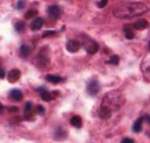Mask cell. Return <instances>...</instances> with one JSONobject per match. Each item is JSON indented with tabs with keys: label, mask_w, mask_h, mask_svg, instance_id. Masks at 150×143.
<instances>
[{
	"label": "cell",
	"mask_w": 150,
	"mask_h": 143,
	"mask_svg": "<svg viewBox=\"0 0 150 143\" xmlns=\"http://www.w3.org/2000/svg\"><path fill=\"white\" fill-rule=\"evenodd\" d=\"M149 27V23L145 19H140L137 22L133 24V28L137 30H143Z\"/></svg>",
	"instance_id": "11"
},
{
	"label": "cell",
	"mask_w": 150,
	"mask_h": 143,
	"mask_svg": "<svg viewBox=\"0 0 150 143\" xmlns=\"http://www.w3.org/2000/svg\"><path fill=\"white\" fill-rule=\"evenodd\" d=\"M30 53H31V48L29 47L28 46L23 45L20 47V56L23 58H26L27 57H28L30 55Z\"/></svg>",
	"instance_id": "17"
},
{
	"label": "cell",
	"mask_w": 150,
	"mask_h": 143,
	"mask_svg": "<svg viewBox=\"0 0 150 143\" xmlns=\"http://www.w3.org/2000/svg\"><path fill=\"white\" fill-rule=\"evenodd\" d=\"M5 76V71L4 70V69L0 66V78L1 79H4Z\"/></svg>",
	"instance_id": "28"
},
{
	"label": "cell",
	"mask_w": 150,
	"mask_h": 143,
	"mask_svg": "<svg viewBox=\"0 0 150 143\" xmlns=\"http://www.w3.org/2000/svg\"><path fill=\"white\" fill-rule=\"evenodd\" d=\"M125 101V100L123 94L117 90H113L107 93L106 95L103 98L101 106L108 108L112 111H114L120 109V107L124 105Z\"/></svg>",
	"instance_id": "2"
},
{
	"label": "cell",
	"mask_w": 150,
	"mask_h": 143,
	"mask_svg": "<svg viewBox=\"0 0 150 143\" xmlns=\"http://www.w3.org/2000/svg\"><path fill=\"white\" fill-rule=\"evenodd\" d=\"M44 25V19L42 17H36L31 23V30L32 31H38L42 28Z\"/></svg>",
	"instance_id": "9"
},
{
	"label": "cell",
	"mask_w": 150,
	"mask_h": 143,
	"mask_svg": "<svg viewBox=\"0 0 150 143\" xmlns=\"http://www.w3.org/2000/svg\"><path fill=\"white\" fill-rule=\"evenodd\" d=\"M66 50L71 52V53H75L77 52L80 48H81V44L78 40L76 39H69L66 43Z\"/></svg>",
	"instance_id": "6"
},
{
	"label": "cell",
	"mask_w": 150,
	"mask_h": 143,
	"mask_svg": "<svg viewBox=\"0 0 150 143\" xmlns=\"http://www.w3.org/2000/svg\"><path fill=\"white\" fill-rule=\"evenodd\" d=\"M47 14L50 15L51 18L54 19V20H58V18L61 15V10L59 8V6L57 4H52L50 5L47 9Z\"/></svg>",
	"instance_id": "7"
},
{
	"label": "cell",
	"mask_w": 150,
	"mask_h": 143,
	"mask_svg": "<svg viewBox=\"0 0 150 143\" xmlns=\"http://www.w3.org/2000/svg\"><path fill=\"white\" fill-rule=\"evenodd\" d=\"M10 98L12 101L20 102L23 99V93L19 89H13L10 92Z\"/></svg>",
	"instance_id": "10"
},
{
	"label": "cell",
	"mask_w": 150,
	"mask_h": 143,
	"mask_svg": "<svg viewBox=\"0 0 150 143\" xmlns=\"http://www.w3.org/2000/svg\"><path fill=\"white\" fill-rule=\"evenodd\" d=\"M70 124L77 129H80L82 126V120L79 116H73L70 119Z\"/></svg>",
	"instance_id": "16"
},
{
	"label": "cell",
	"mask_w": 150,
	"mask_h": 143,
	"mask_svg": "<svg viewBox=\"0 0 150 143\" xmlns=\"http://www.w3.org/2000/svg\"><path fill=\"white\" fill-rule=\"evenodd\" d=\"M82 46L84 50L89 54H95L99 50V44L91 38L84 39L82 41Z\"/></svg>",
	"instance_id": "3"
},
{
	"label": "cell",
	"mask_w": 150,
	"mask_h": 143,
	"mask_svg": "<svg viewBox=\"0 0 150 143\" xmlns=\"http://www.w3.org/2000/svg\"><path fill=\"white\" fill-rule=\"evenodd\" d=\"M106 4H107V0H100L98 3V7L99 8H104Z\"/></svg>",
	"instance_id": "26"
},
{
	"label": "cell",
	"mask_w": 150,
	"mask_h": 143,
	"mask_svg": "<svg viewBox=\"0 0 150 143\" xmlns=\"http://www.w3.org/2000/svg\"><path fill=\"white\" fill-rule=\"evenodd\" d=\"M124 32H125V35L128 39H132L135 37V33L133 31V26H131L129 24H127L125 26Z\"/></svg>",
	"instance_id": "12"
},
{
	"label": "cell",
	"mask_w": 150,
	"mask_h": 143,
	"mask_svg": "<svg viewBox=\"0 0 150 143\" xmlns=\"http://www.w3.org/2000/svg\"><path fill=\"white\" fill-rule=\"evenodd\" d=\"M40 94L41 99H42L44 101H46V102H48V101H51V100L54 99H53V96H52V94L50 93V92H48L46 89H45L44 91H42Z\"/></svg>",
	"instance_id": "18"
},
{
	"label": "cell",
	"mask_w": 150,
	"mask_h": 143,
	"mask_svg": "<svg viewBox=\"0 0 150 143\" xmlns=\"http://www.w3.org/2000/svg\"><path fill=\"white\" fill-rule=\"evenodd\" d=\"M100 91V85L97 80H91L87 85V92L90 96H96Z\"/></svg>",
	"instance_id": "4"
},
{
	"label": "cell",
	"mask_w": 150,
	"mask_h": 143,
	"mask_svg": "<svg viewBox=\"0 0 150 143\" xmlns=\"http://www.w3.org/2000/svg\"><path fill=\"white\" fill-rule=\"evenodd\" d=\"M45 89H46V88H45L44 87H40L37 88V89H36V91H37V92H39V94H40V93H41L42 91H44Z\"/></svg>",
	"instance_id": "30"
},
{
	"label": "cell",
	"mask_w": 150,
	"mask_h": 143,
	"mask_svg": "<svg viewBox=\"0 0 150 143\" xmlns=\"http://www.w3.org/2000/svg\"><path fill=\"white\" fill-rule=\"evenodd\" d=\"M122 143H133L134 142V140H132V139H129V138H125V139H123L122 140Z\"/></svg>",
	"instance_id": "27"
},
{
	"label": "cell",
	"mask_w": 150,
	"mask_h": 143,
	"mask_svg": "<svg viewBox=\"0 0 150 143\" xmlns=\"http://www.w3.org/2000/svg\"><path fill=\"white\" fill-rule=\"evenodd\" d=\"M56 35V32L55 31H52V30H49V31H46L44 32V34L42 35L43 38H47V37H51V36H53Z\"/></svg>",
	"instance_id": "24"
},
{
	"label": "cell",
	"mask_w": 150,
	"mask_h": 143,
	"mask_svg": "<svg viewBox=\"0 0 150 143\" xmlns=\"http://www.w3.org/2000/svg\"><path fill=\"white\" fill-rule=\"evenodd\" d=\"M24 118L26 120L31 121L35 119V111L32 102H27L24 108Z\"/></svg>",
	"instance_id": "5"
},
{
	"label": "cell",
	"mask_w": 150,
	"mask_h": 143,
	"mask_svg": "<svg viewBox=\"0 0 150 143\" xmlns=\"http://www.w3.org/2000/svg\"><path fill=\"white\" fill-rule=\"evenodd\" d=\"M25 5H26V1L25 0H19L18 2H17V9L18 10H23V8L25 7Z\"/></svg>",
	"instance_id": "25"
},
{
	"label": "cell",
	"mask_w": 150,
	"mask_h": 143,
	"mask_svg": "<svg viewBox=\"0 0 150 143\" xmlns=\"http://www.w3.org/2000/svg\"><path fill=\"white\" fill-rule=\"evenodd\" d=\"M112 111L111 110H109L108 108L105 107L103 106H101L99 115H100V117L102 119H108L109 118L112 117Z\"/></svg>",
	"instance_id": "13"
},
{
	"label": "cell",
	"mask_w": 150,
	"mask_h": 143,
	"mask_svg": "<svg viewBox=\"0 0 150 143\" xmlns=\"http://www.w3.org/2000/svg\"><path fill=\"white\" fill-rule=\"evenodd\" d=\"M15 28L18 33H23L26 29V23L23 21H18L15 24Z\"/></svg>",
	"instance_id": "19"
},
{
	"label": "cell",
	"mask_w": 150,
	"mask_h": 143,
	"mask_svg": "<svg viewBox=\"0 0 150 143\" xmlns=\"http://www.w3.org/2000/svg\"><path fill=\"white\" fill-rule=\"evenodd\" d=\"M36 112H37L39 115L42 116V115H44V113H45V108L43 107L42 106L39 105V106H37V107H36Z\"/></svg>",
	"instance_id": "23"
},
{
	"label": "cell",
	"mask_w": 150,
	"mask_h": 143,
	"mask_svg": "<svg viewBox=\"0 0 150 143\" xmlns=\"http://www.w3.org/2000/svg\"><path fill=\"white\" fill-rule=\"evenodd\" d=\"M20 77H21V71L17 69H14L8 73L7 79H8L9 82L15 83L20 79Z\"/></svg>",
	"instance_id": "8"
},
{
	"label": "cell",
	"mask_w": 150,
	"mask_h": 143,
	"mask_svg": "<svg viewBox=\"0 0 150 143\" xmlns=\"http://www.w3.org/2000/svg\"><path fill=\"white\" fill-rule=\"evenodd\" d=\"M46 80L47 82H51V83L53 84H58L59 82H62L64 81V78L63 77H60L58 75H47L46 76Z\"/></svg>",
	"instance_id": "14"
},
{
	"label": "cell",
	"mask_w": 150,
	"mask_h": 143,
	"mask_svg": "<svg viewBox=\"0 0 150 143\" xmlns=\"http://www.w3.org/2000/svg\"><path fill=\"white\" fill-rule=\"evenodd\" d=\"M3 111H4V106L0 103V114H2Z\"/></svg>",
	"instance_id": "31"
},
{
	"label": "cell",
	"mask_w": 150,
	"mask_h": 143,
	"mask_svg": "<svg viewBox=\"0 0 150 143\" xmlns=\"http://www.w3.org/2000/svg\"><path fill=\"white\" fill-rule=\"evenodd\" d=\"M149 11L147 5L143 3H130L123 4L113 10V15L119 19H129L137 17Z\"/></svg>",
	"instance_id": "1"
},
{
	"label": "cell",
	"mask_w": 150,
	"mask_h": 143,
	"mask_svg": "<svg viewBox=\"0 0 150 143\" xmlns=\"http://www.w3.org/2000/svg\"><path fill=\"white\" fill-rule=\"evenodd\" d=\"M9 111H11V112H16L18 111V109H17L16 106H11V107L9 109Z\"/></svg>",
	"instance_id": "29"
},
{
	"label": "cell",
	"mask_w": 150,
	"mask_h": 143,
	"mask_svg": "<svg viewBox=\"0 0 150 143\" xmlns=\"http://www.w3.org/2000/svg\"><path fill=\"white\" fill-rule=\"evenodd\" d=\"M38 15V11L37 10H29L26 12V14L24 15V17L26 19H31L34 18Z\"/></svg>",
	"instance_id": "21"
},
{
	"label": "cell",
	"mask_w": 150,
	"mask_h": 143,
	"mask_svg": "<svg viewBox=\"0 0 150 143\" xmlns=\"http://www.w3.org/2000/svg\"><path fill=\"white\" fill-rule=\"evenodd\" d=\"M143 118L142 117L139 118L137 120L134 124H133V127H132V130L135 132V133H139V132L142 131V124H143Z\"/></svg>",
	"instance_id": "15"
},
{
	"label": "cell",
	"mask_w": 150,
	"mask_h": 143,
	"mask_svg": "<svg viewBox=\"0 0 150 143\" xmlns=\"http://www.w3.org/2000/svg\"><path fill=\"white\" fill-rule=\"evenodd\" d=\"M105 63L109 64H112V65H117L119 63V57L117 55H113L108 61H105Z\"/></svg>",
	"instance_id": "22"
},
{
	"label": "cell",
	"mask_w": 150,
	"mask_h": 143,
	"mask_svg": "<svg viewBox=\"0 0 150 143\" xmlns=\"http://www.w3.org/2000/svg\"><path fill=\"white\" fill-rule=\"evenodd\" d=\"M66 135H67V133L64 130V129H62L60 127V128H58L56 133H55V138L58 140H62V139H64L66 137Z\"/></svg>",
	"instance_id": "20"
}]
</instances>
